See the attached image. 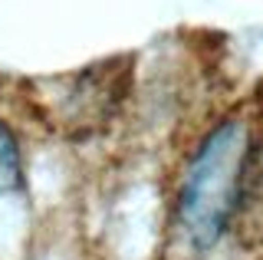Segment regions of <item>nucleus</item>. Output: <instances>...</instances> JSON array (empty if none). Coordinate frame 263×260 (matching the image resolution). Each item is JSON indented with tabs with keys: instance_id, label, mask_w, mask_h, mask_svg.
<instances>
[{
	"instance_id": "1",
	"label": "nucleus",
	"mask_w": 263,
	"mask_h": 260,
	"mask_svg": "<svg viewBox=\"0 0 263 260\" xmlns=\"http://www.w3.org/2000/svg\"><path fill=\"white\" fill-rule=\"evenodd\" d=\"M250 139V128L240 119H224L197 145L175 205L178 227L194 247H211L234 224Z\"/></svg>"
},
{
	"instance_id": "2",
	"label": "nucleus",
	"mask_w": 263,
	"mask_h": 260,
	"mask_svg": "<svg viewBox=\"0 0 263 260\" xmlns=\"http://www.w3.org/2000/svg\"><path fill=\"white\" fill-rule=\"evenodd\" d=\"M109 69H86L69 79V86H60L49 92V116H53L66 132H82L96 128L102 119L112 116L119 102V79H109Z\"/></svg>"
},
{
	"instance_id": "3",
	"label": "nucleus",
	"mask_w": 263,
	"mask_h": 260,
	"mask_svg": "<svg viewBox=\"0 0 263 260\" xmlns=\"http://www.w3.org/2000/svg\"><path fill=\"white\" fill-rule=\"evenodd\" d=\"M234 224L243 240H263V139H250Z\"/></svg>"
},
{
	"instance_id": "4",
	"label": "nucleus",
	"mask_w": 263,
	"mask_h": 260,
	"mask_svg": "<svg viewBox=\"0 0 263 260\" xmlns=\"http://www.w3.org/2000/svg\"><path fill=\"white\" fill-rule=\"evenodd\" d=\"M23 188V155L20 142L0 119V194H16Z\"/></svg>"
}]
</instances>
